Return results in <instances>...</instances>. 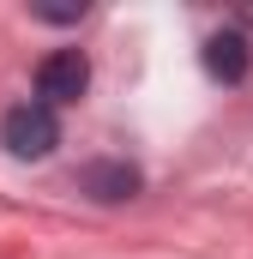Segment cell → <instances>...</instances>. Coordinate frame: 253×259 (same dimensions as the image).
I'll use <instances>...</instances> for the list:
<instances>
[{"label": "cell", "mask_w": 253, "mask_h": 259, "mask_svg": "<svg viewBox=\"0 0 253 259\" xmlns=\"http://www.w3.org/2000/svg\"><path fill=\"white\" fill-rule=\"evenodd\" d=\"M0 145H6V157H18V163L49 157V151L61 145V121H55V109H43V103H18V109H6V121H0Z\"/></svg>", "instance_id": "cell-1"}, {"label": "cell", "mask_w": 253, "mask_h": 259, "mask_svg": "<svg viewBox=\"0 0 253 259\" xmlns=\"http://www.w3.org/2000/svg\"><path fill=\"white\" fill-rule=\"evenodd\" d=\"M36 18H49V24H78V18H85V0H78V6H36Z\"/></svg>", "instance_id": "cell-5"}, {"label": "cell", "mask_w": 253, "mask_h": 259, "mask_svg": "<svg viewBox=\"0 0 253 259\" xmlns=\"http://www.w3.org/2000/svg\"><path fill=\"white\" fill-rule=\"evenodd\" d=\"M247 66H253V49H247V36H241V30H217V36L205 42V72H211V78L241 84V78H247Z\"/></svg>", "instance_id": "cell-4"}, {"label": "cell", "mask_w": 253, "mask_h": 259, "mask_svg": "<svg viewBox=\"0 0 253 259\" xmlns=\"http://www.w3.org/2000/svg\"><path fill=\"white\" fill-rule=\"evenodd\" d=\"M78 193H91L97 205H121V199H133L139 193V169L133 163H85L78 169Z\"/></svg>", "instance_id": "cell-3"}, {"label": "cell", "mask_w": 253, "mask_h": 259, "mask_svg": "<svg viewBox=\"0 0 253 259\" xmlns=\"http://www.w3.org/2000/svg\"><path fill=\"white\" fill-rule=\"evenodd\" d=\"M85 84H91V61H85L78 49H55L49 61L36 66V97H43V109L78 103V97H85Z\"/></svg>", "instance_id": "cell-2"}]
</instances>
